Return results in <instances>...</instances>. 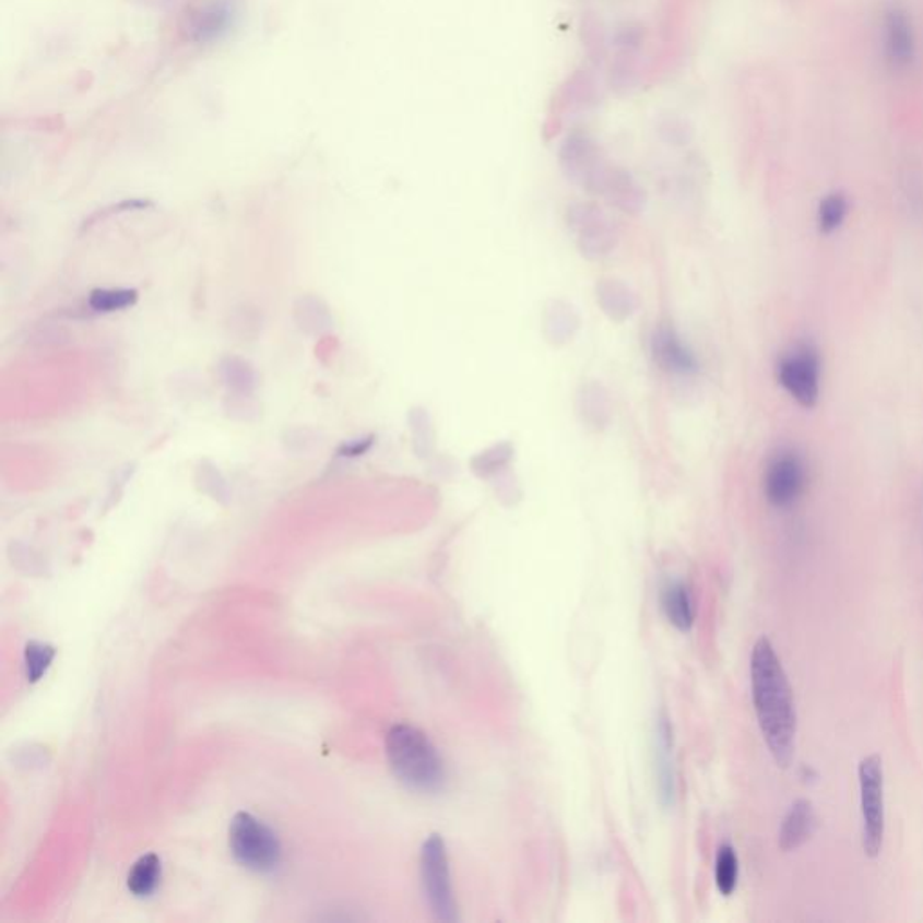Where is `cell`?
I'll return each mask as SVG.
<instances>
[{"instance_id": "6da1fadb", "label": "cell", "mask_w": 923, "mask_h": 923, "mask_svg": "<svg viewBox=\"0 0 923 923\" xmlns=\"http://www.w3.org/2000/svg\"><path fill=\"white\" fill-rule=\"evenodd\" d=\"M750 686L759 731L776 764L789 769L795 753L797 711L789 676L767 637L754 644L750 655Z\"/></svg>"}, {"instance_id": "7a4b0ae2", "label": "cell", "mask_w": 923, "mask_h": 923, "mask_svg": "<svg viewBox=\"0 0 923 923\" xmlns=\"http://www.w3.org/2000/svg\"><path fill=\"white\" fill-rule=\"evenodd\" d=\"M387 758L395 778L421 794H437L448 779L434 742L410 723H398L388 731Z\"/></svg>"}, {"instance_id": "3957f363", "label": "cell", "mask_w": 923, "mask_h": 923, "mask_svg": "<svg viewBox=\"0 0 923 923\" xmlns=\"http://www.w3.org/2000/svg\"><path fill=\"white\" fill-rule=\"evenodd\" d=\"M229 850L235 861L251 872H274L282 861L279 836L248 812H238L232 819Z\"/></svg>"}, {"instance_id": "277c9868", "label": "cell", "mask_w": 923, "mask_h": 923, "mask_svg": "<svg viewBox=\"0 0 923 923\" xmlns=\"http://www.w3.org/2000/svg\"><path fill=\"white\" fill-rule=\"evenodd\" d=\"M861 789L862 850L867 856L880 855L886 836V781L883 758L873 754L859 764Z\"/></svg>"}, {"instance_id": "5b68a950", "label": "cell", "mask_w": 923, "mask_h": 923, "mask_svg": "<svg viewBox=\"0 0 923 923\" xmlns=\"http://www.w3.org/2000/svg\"><path fill=\"white\" fill-rule=\"evenodd\" d=\"M421 880L424 897L435 920L443 923L459 922V908L454 900L448 848L442 836L434 833L424 841L421 850Z\"/></svg>"}, {"instance_id": "8992f818", "label": "cell", "mask_w": 923, "mask_h": 923, "mask_svg": "<svg viewBox=\"0 0 923 923\" xmlns=\"http://www.w3.org/2000/svg\"><path fill=\"white\" fill-rule=\"evenodd\" d=\"M559 166L573 185L592 193H601L612 170L597 141L583 132H573L565 138L559 146Z\"/></svg>"}, {"instance_id": "52a82bcc", "label": "cell", "mask_w": 923, "mask_h": 923, "mask_svg": "<svg viewBox=\"0 0 923 923\" xmlns=\"http://www.w3.org/2000/svg\"><path fill=\"white\" fill-rule=\"evenodd\" d=\"M779 384L801 407L817 406L820 399L823 365L819 352L812 345L795 346L779 359L776 368Z\"/></svg>"}, {"instance_id": "ba28073f", "label": "cell", "mask_w": 923, "mask_h": 923, "mask_svg": "<svg viewBox=\"0 0 923 923\" xmlns=\"http://www.w3.org/2000/svg\"><path fill=\"white\" fill-rule=\"evenodd\" d=\"M808 487V468L794 449H783L767 464L764 478L765 498L776 509H789L801 500Z\"/></svg>"}, {"instance_id": "9c48e42d", "label": "cell", "mask_w": 923, "mask_h": 923, "mask_svg": "<svg viewBox=\"0 0 923 923\" xmlns=\"http://www.w3.org/2000/svg\"><path fill=\"white\" fill-rule=\"evenodd\" d=\"M567 222L576 235V244L583 257L601 260L617 246V229L608 215L590 202H579L568 208Z\"/></svg>"}, {"instance_id": "30bf717a", "label": "cell", "mask_w": 923, "mask_h": 923, "mask_svg": "<svg viewBox=\"0 0 923 923\" xmlns=\"http://www.w3.org/2000/svg\"><path fill=\"white\" fill-rule=\"evenodd\" d=\"M884 52L895 69L911 68L916 57V37L906 11L891 8L884 16Z\"/></svg>"}, {"instance_id": "8fae6325", "label": "cell", "mask_w": 923, "mask_h": 923, "mask_svg": "<svg viewBox=\"0 0 923 923\" xmlns=\"http://www.w3.org/2000/svg\"><path fill=\"white\" fill-rule=\"evenodd\" d=\"M651 352L655 362L662 370L670 371V374H678V376H689L695 374L698 368L697 357L689 351V346L682 341L681 335L676 334L670 327H659L653 340H651Z\"/></svg>"}, {"instance_id": "7c38bea8", "label": "cell", "mask_w": 923, "mask_h": 923, "mask_svg": "<svg viewBox=\"0 0 923 923\" xmlns=\"http://www.w3.org/2000/svg\"><path fill=\"white\" fill-rule=\"evenodd\" d=\"M817 830V815L814 805L808 800H797L783 817L779 828V848L783 851H794L805 847Z\"/></svg>"}, {"instance_id": "4fadbf2b", "label": "cell", "mask_w": 923, "mask_h": 923, "mask_svg": "<svg viewBox=\"0 0 923 923\" xmlns=\"http://www.w3.org/2000/svg\"><path fill=\"white\" fill-rule=\"evenodd\" d=\"M601 196L608 199L610 204L619 208L620 212L640 213L644 210L646 196L644 190L640 188L639 182L635 181L634 177L629 176V171L623 168H614L610 170L606 181H604Z\"/></svg>"}, {"instance_id": "5bb4252c", "label": "cell", "mask_w": 923, "mask_h": 923, "mask_svg": "<svg viewBox=\"0 0 923 923\" xmlns=\"http://www.w3.org/2000/svg\"><path fill=\"white\" fill-rule=\"evenodd\" d=\"M662 612L678 631H689L697 620V606L691 590L684 581H671L662 589Z\"/></svg>"}, {"instance_id": "9a60e30c", "label": "cell", "mask_w": 923, "mask_h": 923, "mask_svg": "<svg viewBox=\"0 0 923 923\" xmlns=\"http://www.w3.org/2000/svg\"><path fill=\"white\" fill-rule=\"evenodd\" d=\"M597 304L610 320L625 321L637 309V298L620 280H601L597 284Z\"/></svg>"}, {"instance_id": "2e32d148", "label": "cell", "mask_w": 923, "mask_h": 923, "mask_svg": "<svg viewBox=\"0 0 923 923\" xmlns=\"http://www.w3.org/2000/svg\"><path fill=\"white\" fill-rule=\"evenodd\" d=\"M670 722L662 717L656 727V774H659V790L662 803L670 805L675 794V779H673V738H671Z\"/></svg>"}, {"instance_id": "e0dca14e", "label": "cell", "mask_w": 923, "mask_h": 923, "mask_svg": "<svg viewBox=\"0 0 923 923\" xmlns=\"http://www.w3.org/2000/svg\"><path fill=\"white\" fill-rule=\"evenodd\" d=\"M161 878H163V866H161L159 856L155 853H146L134 862L127 878V886L134 897L145 898L157 891Z\"/></svg>"}, {"instance_id": "ac0fdd59", "label": "cell", "mask_w": 923, "mask_h": 923, "mask_svg": "<svg viewBox=\"0 0 923 923\" xmlns=\"http://www.w3.org/2000/svg\"><path fill=\"white\" fill-rule=\"evenodd\" d=\"M597 94V83L589 71H576L568 76L567 82L559 91V102H563V110H587L593 105Z\"/></svg>"}, {"instance_id": "d6986e66", "label": "cell", "mask_w": 923, "mask_h": 923, "mask_svg": "<svg viewBox=\"0 0 923 923\" xmlns=\"http://www.w3.org/2000/svg\"><path fill=\"white\" fill-rule=\"evenodd\" d=\"M578 327V315L573 312L570 305L563 304V301H553V305L545 312V334H547L548 341H553L554 345H561V343L572 340Z\"/></svg>"}, {"instance_id": "ffe728a7", "label": "cell", "mask_w": 923, "mask_h": 923, "mask_svg": "<svg viewBox=\"0 0 923 923\" xmlns=\"http://www.w3.org/2000/svg\"><path fill=\"white\" fill-rule=\"evenodd\" d=\"M850 213V201L841 191L826 196L817 208V227L823 235L839 232Z\"/></svg>"}, {"instance_id": "44dd1931", "label": "cell", "mask_w": 923, "mask_h": 923, "mask_svg": "<svg viewBox=\"0 0 923 923\" xmlns=\"http://www.w3.org/2000/svg\"><path fill=\"white\" fill-rule=\"evenodd\" d=\"M738 878L739 861L736 850L731 844H723L718 850L717 864H714L718 891L722 892L723 897H731L738 887Z\"/></svg>"}, {"instance_id": "7402d4cb", "label": "cell", "mask_w": 923, "mask_h": 923, "mask_svg": "<svg viewBox=\"0 0 923 923\" xmlns=\"http://www.w3.org/2000/svg\"><path fill=\"white\" fill-rule=\"evenodd\" d=\"M579 413L583 415L584 423H589L593 428H603L604 424L608 423V399L603 388L597 384L584 387L583 395H579Z\"/></svg>"}, {"instance_id": "603a6c76", "label": "cell", "mask_w": 923, "mask_h": 923, "mask_svg": "<svg viewBox=\"0 0 923 923\" xmlns=\"http://www.w3.org/2000/svg\"><path fill=\"white\" fill-rule=\"evenodd\" d=\"M639 82V68L635 52H619L610 68V85L615 93H629Z\"/></svg>"}, {"instance_id": "cb8c5ba5", "label": "cell", "mask_w": 923, "mask_h": 923, "mask_svg": "<svg viewBox=\"0 0 923 923\" xmlns=\"http://www.w3.org/2000/svg\"><path fill=\"white\" fill-rule=\"evenodd\" d=\"M57 651L49 644L32 640L27 642L26 650H24V667H26V676L29 682H38L42 676L46 675L49 665L55 661Z\"/></svg>"}, {"instance_id": "d4e9b609", "label": "cell", "mask_w": 923, "mask_h": 923, "mask_svg": "<svg viewBox=\"0 0 923 923\" xmlns=\"http://www.w3.org/2000/svg\"><path fill=\"white\" fill-rule=\"evenodd\" d=\"M656 132L667 145L684 146L693 140V127L686 119L678 118L675 114H667L659 119Z\"/></svg>"}, {"instance_id": "484cf974", "label": "cell", "mask_w": 923, "mask_h": 923, "mask_svg": "<svg viewBox=\"0 0 923 923\" xmlns=\"http://www.w3.org/2000/svg\"><path fill=\"white\" fill-rule=\"evenodd\" d=\"M579 35H581V42H583V47L590 57H604V51H606V33H604L603 22L599 21L597 16H583L581 26H579Z\"/></svg>"}, {"instance_id": "4316f807", "label": "cell", "mask_w": 923, "mask_h": 923, "mask_svg": "<svg viewBox=\"0 0 923 923\" xmlns=\"http://www.w3.org/2000/svg\"><path fill=\"white\" fill-rule=\"evenodd\" d=\"M509 460H511V446L501 443V446H495L489 451L478 454L473 460V470H475L476 475L490 476L496 471H500V468H504Z\"/></svg>"}, {"instance_id": "83f0119b", "label": "cell", "mask_w": 923, "mask_h": 923, "mask_svg": "<svg viewBox=\"0 0 923 923\" xmlns=\"http://www.w3.org/2000/svg\"><path fill=\"white\" fill-rule=\"evenodd\" d=\"M135 298V291H96L91 296V305L93 309L110 312L129 307L134 304Z\"/></svg>"}, {"instance_id": "f1b7e54d", "label": "cell", "mask_w": 923, "mask_h": 923, "mask_svg": "<svg viewBox=\"0 0 923 923\" xmlns=\"http://www.w3.org/2000/svg\"><path fill=\"white\" fill-rule=\"evenodd\" d=\"M646 29L639 22H625L615 32L614 44L619 52H637L642 47Z\"/></svg>"}, {"instance_id": "f546056e", "label": "cell", "mask_w": 923, "mask_h": 923, "mask_svg": "<svg viewBox=\"0 0 923 923\" xmlns=\"http://www.w3.org/2000/svg\"><path fill=\"white\" fill-rule=\"evenodd\" d=\"M800 776L801 779L805 781V783H814V781H817V779H819L817 770H815L814 767H810V765H805V767H801Z\"/></svg>"}]
</instances>
